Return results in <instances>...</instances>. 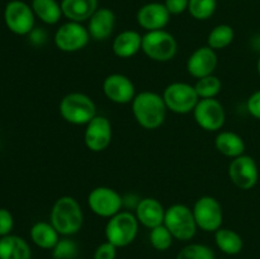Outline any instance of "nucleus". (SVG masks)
Masks as SVG:
<instances>
[{
	"instance_id": "nucleus-1",
	"label": "nucleus",
	"mask_w": 260,
	"mask_h": 259,
	"mask_svg": "<svg viewBox=\"0 0 260 259\" xmlns=\"http://www.w3.org/2000/svg\"><path fill=\"white\" fill-rule=\"evenodd\" d=\"M131 108L136 122L145 130L159 128L164 123L168 112L162 95L150 90L136 94Z\"/></svg>"
},
{
	"instance_id": "nucleus-2",
	"label": "nucleus",
	"mask_w": 260,
	"mask_h": 259,
	"mask_svg": "<svg viewBox=\"0 0 260 259\" xmlns=\"http://www.w3.org/2000/svg\"><path fill=\"white\" fill-rule=\"evenodd\" d=\"M50 222L60 235H75L81 230L84 223V213L80 203L71 196L57 198L51 208Z\"/></svg>"
},
{
	"instance_id": "nucleus-3",
	"label": "nucleus",
	"mask_w": 260,
	"mask_h": 259,
	"mask_svg": "<svg viewBox=\"0 0 260 259\" xmlns=\"http://www.w3.org/2000/svg\"><path fill=\"white\" fill-rule=\"evenodd\" d=\"M58 112L62 119L75 126H85L96 116L93 99L80 91H71L61 99Z\"/></svg>"
},
{
	"instance_id": "nucleus-4",
	"label": "nucleus",
	"mask_w": 260,
	"mask_h": 259,
	"mask_svg": "<svg viewBox=\"0 0 260 259\" xmlns=\"http://www.w3.org/2000/svg\"><path fill=\"white\" fill-rule=\"evenodd\" d=\"M164 225L179 241L192 240L198 230L192 208L182 203H175L165 210Z\"/></svg>"
},
{
	"instance_id": "nucleus-5",
	"label": "nucleus",
	"mask_w": 260,
	"mask_h": 259,
	"mask_svg": "<svg viewBox=\"0 0 260 259\" xmlns=\"http://www.w3.org/2000/svg\"><path fill=\"white\" fill-rule=\"evenodd\" d=\"M139 220L136 215L128 211H121L117 215L108 218L106 225L107 241L116 245L117 248H124L132 244L139 233Z\"/></svg>"
},
{
	"instance_id": "nucleus-6",
	"label": "nucleus",
	"mask_w": 260,
	"mask_h": 259,
	"mask_svg": "<svg viewBox=\"0 0 260 259\" xmlns=\"http://www.w3.org/2000/svg\"><path fill=\"white\" fill-rule=\"evenodd\" d=\"M141 51L150 60L168 62L177 55L178 42L174 36L168 30H151L142 36Z\"/></svg>"
},
{
	"instance_id": "nucleus-7",
	"label": "nucleus",
	"mask_w": 260,
	"mask_h": 259,
	"mask_svg": "<svg viewBox=\"0 0 260 259\" xmlns=\"http://www.w3.org/2000/svg\"><path fill=\"white\" fill-rule=\"evenodd\" d=\"M162 99L168 111L177 114L192 113L197 106L200 96L196 91L194 85L188 83L175 81L169 84L162 91Z\"/></svg>"
},
{
	"instance_id": "nucleus-8",
	"label": "nucleus",
	"mask_w": 260,
	"mask_h": 259,
	"mask_svg": "<svg viewBox=\"0 0 260 259\" xmlns=\"http://www.w3.org/2000/svg\"><path fill=\"white\" fill-rule=\"evenodd\" d=\"M4 22L12 33L27 36L35 29L36 15L30 4L23 0H10L4 8Z\"/></svg>"
},
{
	"instance_id": "nucleus-9",
	"label": "nucleus",
	"mask_w": 260,
	"mask_h": 259,
	"mask_svg": "<svg viewBox=\"0 0 260 259\" xmlns=\"http://www.w3.org/2000/svg\"><path fill=\"white\" fill-rule=\"evenodd\" d=\"M198 229L206 233H216L222 228L223 210L221 203L212 196H202L192 208Z\"/></svg>"
},
{
	"instance_id": "nucleus-10",
	"label": "nucleus",
	"mask_w": 260,
	"mask_h": 259,
	"mask_svg": "<svg viewBox=\"0 0 260 259\" xmlns=\"http://www.w3.org/2000/svg\"><path fill=\"white\" fill-rule=\"evenodd\" d=\"M89 41H90V35L88 32V28L83 25V23L71 22V20L62 23L56 29L55 37H53L56 47L62 52L68 53L81 51L86 47Z\"/></svg>"
},
{
	"instance_id": "nucleus-11",
	"label": "nucleus",
	"mask_w": 260,
	"mask_h": 259,
	"mask_svg": "<svg viewBox=\"0 0 260 259\" xmlns=\"http://www.w3.org/2000/svg\"><path fill=\"white\" fill-rule=\"evenodd\" d=\"M88 206L94 215L111 218L122 211L123 198L111 187H95L88 195Z\"/></svg>"
},
{
	"instance_id": "nucleus-12",
	"label": "nucleus",
	"mask_w": 260,
	"mask_h": 259,
	"mask_svg": "<svg viewBox=\"0 0 260 259\" xmlns=\"http://www.w3.org/2000/svg\"><path fill=\"white\" fill-rule=\"evenodd\" d=\"M192 113L198 126L208 132L220 131L226 121L225 108L216 98L200 99Z\"/></svg>"
},
{
	"instance_id": "nucleus-13",
	"label": "nucleus",
	"mask_w": 260,
	"mask_h": 259,
	"mask_svg": "<svg viewBox=\"0 0 260 259\" xmlns=\"http://www.w3.org/2000/svg\"><path fill=\"white\" fill-rule=\"evenodd\" d=\"M229 178L236 188L249 190L256 185L259 180L258 164L250 155L243 154L231 159L229 164Z\"/></svg>"
},
{
	"instance_id": "nucleus-14",
	"label": "nucleus",
	"mask_w": 260,
	"mask_h": 259,
	"mask_svg": "<svg viewBox=\"0 0 260 259\" xmlns=\"http://www.w3.org/2000/svg\"><path fill=\"white\" fill-rule=\"evenodd\" d=\"M112 123L106 116L96 114L88 124H85L84 131V142L88 150L93 152L104 151L111 145L112 141Z\"/></svg>"
},
{
	"instance_id": "nucleus-15",
	"label": "nucleus",
	"mask_w": 260,
	"mask_h": 259,
	"mask_svg": "<svg viewBox=\"0 0 260 259\" xmlns=\"http://www.w3.org/2000/svg\"><path fill=\"white\" fill-rule=\"evenodd\" d=\"M102 89L106 98L116 104L132 103L137 94L134 81L128 76L117 73L111 74L104 79Z\"/></svg>"
},
{
	"instance_id": "nucleus-16",
	"label": "nucleus",
	"mask_w": 260,
	"mask_h": 259,
	"mask_svg": "<svg viewBox=\"0 0 260 259\" xmlns=\"http://www.w3.org/2000/svg\"><path fill=\"white\" fill-rule=\"evenodd\" d=\"M170 13L165 8L164 3H147L142 5L136 13L137 24L146 32L164 29L170 20Z\"/></svg>"
},
{
	"instance_id": "nucleus-17",
	"label": "nucleus",
	"mask_w": 260,
	"mask_h": 259,
	"mask_svg": "<svg viewBox=\"0 0 260 259\" xmlns=\"http://www.w3.org/2000/svg\"><path fill=\"white\" fill-rule=\"evenodd\" d=\"M217 53L208 46L198 47L190 53L187 60V71L196 79L212 75L217 68Z\"/></svg>"
},
{
	"instance_id": "nucleus-18",
	"label": "nucleus",
	"mask_w": 260,
	"mask_h": 259,
	"mask_svg": "<svg viewBox=\"0 0 260 259\" xmlns=\"http://www.w3.org/2000/svg\"><path fill=\"white\" fill-rule=\"evenodd\" d=\"M116 27V15L113 10L106 7H99L88 20V32L94 41H106L113 33Z\"/></svg>"
},
{
	"instance_id": "nucleus-19",
	"label": "nucleus",
	"mask_w": 260,
	"mask_h": 259,
	"mask_svg": "<svg viewBox=\"0 0 260 259\" xmlns=\"http://www.w3.org/2000/svg\"><path fill=\"white\" fill-rule=\"evenodd\" d=\"M165 210L167 208H164L159 200L152 197H145L137 202L135 215L141 225L151 230V229L164 223Z\"/></svg>"
},
{
	"instance_id": "nucleus-20",
	"label": "nucleus",
	"mask_w": 260,
	"mask_h": 259,
	"mask_svg": "<svg viewBox=\"0 0 260 259\" xmlns=\"http://www.w3.org/2000/svg\"><path fill=\"white\" fill-rule=\"evenodd\" d=\"M142 36L137 30L126 29L114 37L112 42L113 53L119 58H131L141 51Z\"/></svg>"
},
{
	"instance_id": "nucleus-21",
	"label": "nucleus",
	"mask_w": 260,
	"mask_h": 259,
	"mask_svg": "<svg viewBox=\"0 0 260 259\" xmlns=\"http://www.w3.org/2000/svg\"><path fill=\"white\" fill-rule=\"evenodd\" d=\"M62 15L71 22H88L99 8L98 0H61Z\"/></svg>"
},
{
	"instance_id": "nucleus-22",
	"label": "nucleus",
	"mask_w": 260,
	"mask_h": 259,
	"mask_svg": "<svg viewBox=\"0 0 260 259\" xmlns=\"http://www.w3.org/2000/svg\"><path fill=\"white\" fill-rule=\"evenodd\" d=\"M0 259H32V250L27 241L9 234L0 238Z\"/></svg>"
},
{
	"instance_id": "nucleus-23",
	"label": "nucleus",
	"mask_w": 260,
	"mask_h": 259,
	"mask_svg": "<svg viewBox=\"0 0 260 259\" xmlns=\"http://www.w3.org/2000/svg\"><path fill=\"white\" fill-rule=\"evenodd\" d=\"M215 146L220 154L230 159L245 154V141L240 135L233 131L218 132L215 139Z\"/></svg>"
},
{
	"instance_id": "nucleus-24",
	"label": "nucleus",
	"mask_w": 260,
	"mask_h": 259,
	"mask_svg": "<svg viewBox=\"0 0 260 259\" xmlns=\"http://www.w3.org/2000/svg\"><path fill=\"white\" fill-rule=\"evenodd\" d=\"M29 236L35 245L45 250H52L53 246L60 240V234L53 228L52 223L47 221H38L33 223Z\"/></svg>"
},
{
	"instance_id": "nucleus-25",
	"label": "nucleus",
	"mask_w": 260,
	"mask_h": 259,
	"mask_svg": "<svg viewBox=\"0 0 260 259\" xmlns=\"http://www.w3.org/2000/svg\"><path fill=\"white\" fill-rule=\"evenodd\" d=\"M30 7L36 18H38L45 24H57L63 17L61 3H58L57 0H32Z\"/></svg>"
},
{
	"instance_id": "nucleus-26",
	"label": "nucleus",
	"mask_w": 260,
	"mask_h": 259,
	"mask_svg": "<svg viewBox=\"0 0 260 259\" xmlns=\"http://www.w3.org/2000/svg\"><path fill=\"white\" fill-rule=\"evenodd\" d=\"M215 243L217 248L228 255H236L244 248V240L240 234L228 228H221L216 231Z\"/></svg>"
},
{
	"instance_id": "nucleus-27",
	"label": "nucleus",
	"mask_w": 260,
	"mask_h": 259,
	"mask_svg": "<svg viewBox=\"0 0 260 259\" xmlns=\"http://www.w3.org/2000/svg\"><path fill=\"white\" fill-rule=\"evenodd\" d=\"M235 32L230 24H218L208 33L207 46L215 51L223 50L233 43Z\"/></svg>"
},
{
	"instance_id": "nucleus-28",
	"label": "nucleus",
	"mask_w": 260,
	"mask_h": 259,
	"mask_svg": "<svg viewBox=\"0 0 260 259\" xmlns=\"http://www.w3.org/2000/svg\"><path fill=\"white\" fill-rule=\"evenodd\" d=\"M194 89L200 99L216 98L220 94L221 89H222V83H221L218 76L212 74V75L197 79V83L194 84Z\"/></svg>"
},
{
	"instance_id": "nucleus-29",
	"label": "nucleus",
	"mask_w": 260,
	"mask_h": 259,
	"mask_svg": "<svg viewBox=\"0 0 260 259\" xmlns=\"http://www.w3.org/2000/svg\"><path fill=\"white\" fill-rule=\"evenodd\" d=\"M217 0H189L188 13L196 20H207L215 14Z\"/></svg>"
},
{
	"instance_id": "nucleus-30",
	"label": "nucleus",
	"mask_w": 260,
	"mask_h": 259,
	"mask_svg": "<svg viewBox=\"0 0 260 259\" xmlns=\"http://www.w3.org/2000/svg\"><path fill=\"white\" fill-rule=\"evenodd\" d=\"M149 240L155 250L165 251L172 246L174 238H173L170 231L167 229V226L162 223V225H159L150 230Z\"/></svg>"
},
{
	"instance_id": "nucleus-31",
	"label": "nucleus",
	"mask_w": 260,
	"mask_h": 259,
	"mask_svg": "<svg viewBox=\"0 0 260 259\" xmlns=\"http://www.w3.org/2000/svg\"><path fill=\"white\" fill-rule=\"evenodd\" d=\"M175 259H215V253L208 245L193 243L180 249Z\"/></svg>"
},
{
	"instance_id": "nucleus-32",
	"label": "nucleus",
	"mask_w": 260,
	"mask_h": 259,
	"mask_svg": "<svg viewBox=\"0 0 260 259\" xmlns=\"http://www.w3.org/2000/svg\"><path fill=\"white\" fill-rule=\"evenodd\" d=\"M79 255V246L73 239L65 238L57 241L52 249V258L53 259H76Z\"/></svg>"
},
{
	"instance_id": "nucleus-33",
	"label": "nucleus",
	"mask_w": 260,
	"mask_h": 259,
	"mask_svg": "<svg viewBox=\"0 0 260 259\" xmlns=\"http://www.w3.org/2000/svg\"><path fill=\"white\" fill-rule=\"evenodd\" d=\"M117 249L118 248L116 245H113V244L106 240L104 243L99 244L96 246L93 259H116Z\"/></svg>"
},
{
	"instance_id": "nucleus-34",
	"label": "nucleus",
	"mask_w": 260,
	"mask_h": 259,
	"mask_svg": "<svg viewBox=\"0 0 260 259\" xmlns=\"http://www.w3.org/2000/svg\"><path fill=\"white\" fill-rule=\"evenodd\" d=\"M14 228V217L7 208H0V238L12 234Z\"/></svg>"
},
{
	"instance_id": "nucleus-35",
	"label": "nucleus",
	"mask_w": 260,
	"mask_h": 259,
	"mask_svg": "<svg viewBox=\"0 0 260 259\" xmlns=\"http://www.w3.org/2000/svg\"><path fill=\"white\" fill-rule=\"evenodd\" d=\"M189 0H165L164 5L170 13V15H179L188 12Z\"/></svg>"
},
{
	"instance_id": "nucleus-36",
	"label": "nucleus",
	"mask_w": 260,
	"mask_h": 259,
	"mask_svg": "<svg viewBox=\"0 0 260 259\" xmlns=\"http://www.w3.org/2000/svg\"><path fill=\"white\" fill-rule=\"evenodd\" d=\"M246 109L251 117L260 121V90L254 91L246 102Z\"/></svg>"
},
{
	"instance_id": "nucleus-37",
	"label": "nucleus",
	"mask_w": 260,
	"mask_h": 259,
	"mask_svg": "<svg viewBox=\"0 0 260 259\" xmlns=\"http://www.w3.org/2000/svg\"><path fill=\"white\" fill-rule=\"evenodd\" d=\"M28 36L30 37V41H32L33 43H36V45H42L46 41V33L45 30L42 29H36L35 28Z\"/></svg>"
},
{
	"instance_id": "nucleus-38",
	"label": "nucleus",
	"mask_w": 260,
	"mask_h": 259,
	"mask_svg": "<svg viewBox=\"0 0 260 259\" xmlns=\"http://www.w3.org/2000/svg\"><path fill=\"white\" fill-rule=\"evenodd\" d=\"M256 70H258V74H259V76H260V56H259V58H258V62H256Z\"/></svg>"
},
{
	"instance_id": "nucleus-39",
	"label": "nucleus",
	"mask_w": 260,
	"mask_h": 259,
	"mask_svg": "<svg viewBox=\"0 0 260 259\" xmlns=\"http://www.w3.org/2000/svg\"><path fill=\"white\" fill-rule=\"evenodd\" d=\"M76 259H83V258H76Z\"/></svg>"
}]
</instances>
